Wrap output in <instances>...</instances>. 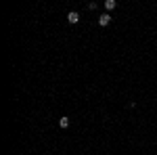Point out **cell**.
<instances>
[{"label": "cell", "mask_w": 157, "mask_h": 155, "mask_svg": "<svg viewBox=\"0 0 157 155\" xmlns=\"http://www.w3.org/2000/svg\"><path fill=\"white\" fill-rule=\"evenodd\" d=\"M67 21H69V23H78V21H80V13L69 11L67 13Z\"/></svg>", "instance_id": "obj_1"}, {"label": "cell", "mask_w": 157, "mask_h": 155, "mask_svg": "<svg viewBox=\"0 0 157 155\" xmlns=\"http://www.w3.org/2000/svg\"><path fill=\"white\" fill-rule=\"evenodd\" d=\"M111 23V15H109V13H105V15H101V17H98V25H103V27H105V25H109Z\"/></svg>", "instance_id": "obj_2"}, {"label": "cell", "mask_w": 157, "mask_h": 155, "mask_svg": "<svg viewBox=\"0 0 157 155\" xmlns=\"http://www.w3.org/2000/svg\"><path fill=\"white\" fill-rule=\"evenodd\" d=\"M59 128H63V130H65V128H69V118H65V115L59 118Z\"/></svg>", "instance_id": "obj_3"}, {"label": "cell", "mask_w": 157, "mask_h": 155, "mask_svg": "<svg viewBox=\"0 0 157 155\" xmlns=\"http://www.w3.org/2000/svg\"><path fill=\"white\" fill-rule=\"evenodd\" d=\"M115 6H117V2H115V0H107V2H105V9H107V11H113Z\"/></svg>", "instance_id": "obj_4"}]
</instances>
